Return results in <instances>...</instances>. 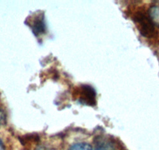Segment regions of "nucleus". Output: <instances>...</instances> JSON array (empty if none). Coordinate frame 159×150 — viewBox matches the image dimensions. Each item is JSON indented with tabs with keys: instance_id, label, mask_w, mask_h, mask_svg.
Listing matches in <instances>:
<instances>
[{
	"instance_id": "obj_1",
	"label": "nucleus",
	"mask_w": 159,
	"mask_h": 150,
	"mask_svg": "<svg viewBox=\"0 0 159 150\" xmlns=\"http://www.w3.org/2000/svg\"><path fill=\"white\" fill-rule=\"evenodd\" d=\"M133 20L135 22L136 26L140 33L146 38H152L155 33L154 25L151 22L148 15H146L143 12H137L134 13Z\"/></svg>"
},
{
	"instance_id": "obj_6",
	"label": "nucleus",
	"mask_w": 159,
	"mask_h": 150,
	"mask_svg": "<svg viewBox=\"0 0 159 150\" xmlns=\"http://www.w3.org/2000/svg\"><path fill=\"white\" fill-rule=\"evenodd\" d=\"M95 150H113V148L110 144L100 143L96 146Z\"/></svg>"
},
{
	"instance_id": "obj_8",
	"label": "nucleus",
	"mask_w": 159,
	"mask_h": 150,
	"mask_svg": "<svg viewBox=\"0 0 159 150\" xmlns=\"http://www.w3.org/2000/svg\"><path fill=\"white\" fill-rule=\"evenodd\" d=\"M34 150H54L53 148H50V147L45 146V145H40L35 148Z\"/></svg>"
},
{
	"instance_id": "obj_9",
	"label": "nucleus",
	"mask_w": 159,
	"mask_h": 150,
	"mask_svg": "<svg viewBox=\"0 0 159 150\" xmlns=\"http://www.w3.org/2000/svg\"><path fill=\"white\" fill-rule=\"evenodd\" d=\"M0 150H5V148H4V145L2 144V141L0 140Z\"/></svg>"
},
{
	"instance_id": "obj_2",
	"label": "nucleus",
	"mask_w": 159,
	"mask_h": 150,
	"mask_svg": "<svg viewBox=\"0 0 159 150\" xmlns=\"http://www.w3.org/2000/svg\"><path fill=\"white\" fill-rule=\"evenodd\" d=\"M79 101L86 105H95L96 93L94 88L88 85H83L82 87H80Z\"/></svg>"
},
{
	"instance_id": "obj_5",
	"label": "nucleus",
	"mask_w": 159,
	"mask_h": 150,
	"mask_svg": "<svg viewBox=\"0 0 159 150\" xmlns=\"http://www.w3.org/2000/svg\"><path fill=\"white\" fill-rule=\"evenodd\" d=\"M69 150H93L92 146L87 142H78L71 145Z\"/></svg>"
},
{
	"instance_id": "obj_7",
	"label": "nucleus",
	"mask_w": 159,
	"mask_h": 150,
	"mask_svg": "<svg viewBox=\"0 0 159 150\" xmlns=\"http://www.w3.org/2000/svg\"><path fill=\"white\" fill-rule=\"evenodd\" d=\"M6 123V114L2 109H0V125Z\"/></svg>"
},
{
	"instance_id": "obj_3",
	"label": "nucleus",
	"mask_w": 159,
	"mask_h": 150,
	"mask_svg": "<svg viewBox=\"0 0 159 150\" xmlns=\"http://www.w3.org/2000/svg\"><path fill=\"white\" fill-rule=\"evenodd\" d=\"M148 16L154 25L159 27V7L152 6L148 10Z\"/></svg>"
},
{
	"instance_id": "obj_4",
	"label": "nucleus",
	"mask_w": 159,
	"mask_h": 150,
	"mask_svg": "<svg viewBox=\"0 0 159 150\" xmlns=\"http://www.w3.org/2000/svg\"><path fill=\"white\" fill-rule=\"evenodd\" d=\"M32 29L36 35H39L45 31V24L44 22V19L42 17H38L34 21L33 25H32Z\"/></svg>"
}]
</instances>
